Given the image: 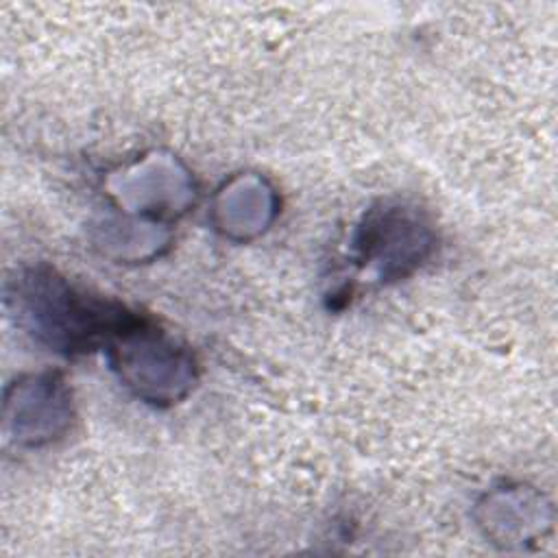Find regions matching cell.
Returning a JSON list of instances; mask_svg holds the SVG:
<instances>
[{"instance_id":"7a4b0ae2","label":"cell","mask_w":558,"mask_h":558,"mask_svg":"<svg viewBox=\"0 0 558 558\" xmlns=\"http://www.w3.org/2000/svg\"><path fill=\"white\" fill-rule=\"evenodd\" d=\"M107 349L120 381L150 403H177L194 384V360L144 318Z\"/></svg>"},{"instance_id":"3957f363","label":"cell","mask_w":558,"mask_h":558,"mask_svg":"<svg viewBox=\"0 0 558 558\" xmlns=\"http://www.w3.org/2000/svg\"><path fill=\"white\" fill-rule=\"evenodd\" d=\"M434 244L432 229L401 205L373 209L357 229V259L381 277H403L421 264Z\"/></svg>"},{"instance_id":"6da1fadb","label":"cell","mask_w":558,"mask_h":558,"mask_svg":"<svg viewBox=\"0 0 558 558\" xmlns=\"http://www.w3.org/2000/svg\"><path fill=\"white\" fill-rule=\"evenodd\" d=\"M7 299L31 333L68 355L98 344L109 347L140 320L122 303L94 296L48 268L24 272L13 281Z\"/></svg>"},{"instance_id":"277c9868","label":"cell","mask_w":558,"mask_h":558,"mask_svg":"<svg viewBox=\"0 0 558 558\" xmlns=\"http://www.w3.org/2000/svg\"><path fill=\"white\" fill-rule=\"evenodd\" d=\"M70 399L57 375L28 377L15 384V399H7V421L17 442L54 440L70 423Z\"/></svg>"}]
</instances>
